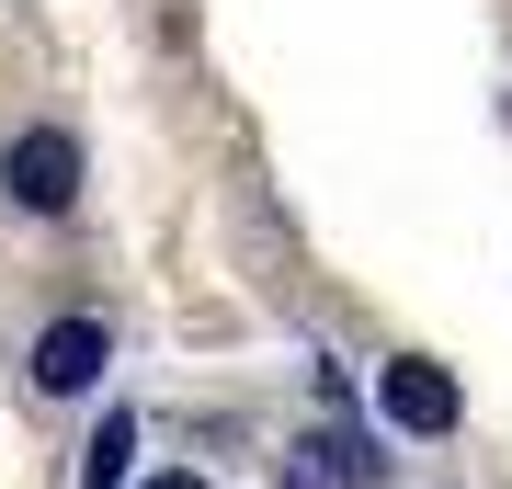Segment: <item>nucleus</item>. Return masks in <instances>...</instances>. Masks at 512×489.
I'll list each match as a JSON object with an SVG mask.
<instances>
[{"label":"nucleus","mask_w":512,"mask_h":489,"mask_svg":"<svg viewBox=\"0 0 512 489\" xmlns=\"http://www.w3.org/2000/svg\"><path fill=\"white\" fill-rule=\"evenodd\" d=\"M80 182H92V160H80L69 126H23L12 148H0V194H12V217H69Z\"/></svg>","instance_id":"nucleus-2"},{"label":"nucleus","mask_w":512,"mask_h":489,"mask_svg":"<svg viewBox=\"0 0 512 489\" xmlns=\"http://www.w3.org/2000/svg\"><path fill=\"white\" fill-rule=\"evenodd\" d=\"M103 364H114V319L69 308V319H46V330H35L23 376H35V399H92V387H103Z\"/></svg>","instance_id":"nucleus-3"},{"label":"nucleus","mask_w":512,"mask_h":489,"mask_svg":"<svg viewBox=\"0 0 512 489\" xmlns=\"http://www.w3.org/2000/svg\"><path fill=\"white\" fill-rule=\"evenodd\" d=\"M376 433H353V421H319L308 444H296V467H285V489H376Z\"/></svg>","instance_id":"nucleus-4"},{"label":"nucleus","mask_w":512,"mask_h":489,"mask_svg":"<svg viewBox=\"0 0 512 489\" xmlns=\"http://www.w3.org/2000/svg\"><path fill=\"white\" fill-rule=\"evenodd\" d=\"M148 489H205V478H194V467H171V478H148Z\"/></svg>","instance_id":"nucleus-6"},{"label":"nucleus","mask_w":512,"mask_h":489,"mask_svg":"<svg viewBox=\"0 0 512 489\" xmlns=\"http://www.w3.org/2000/svg\"><path fill=\"white\" fill-rule=\"evenodd\" d=\"M376 421H387V433H410V444H444V433L467 421L456 364H433V353H387V364H376Z\"/></svg>","instance_id":"nucleus-1"},{"label":"nucleus","mask_w":512,"mask_h":489,"mask_svg":"<svg viewBox=\"0 0 512 489\" xmlns=\"http://www.w3.org/2000/svg\"><path fill=\"white\" fill-rule=\"evenodd\" d=\"M80 489H137V421L103 410V433L80 444Z\"/></svg>","instance_id":"nucleus-5"}]
</instances>
